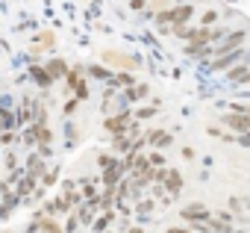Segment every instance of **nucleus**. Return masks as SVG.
Returning <instances> with one entry per match:
<instances>
[{
  "mask_svg": "<svg viewBox=\"0 0 250 233\" xmlns=\"http://www.w3.org/2000/svg\"><path fill=\"white\" fill-rule=\"evenodd\" d=\"M191 15H194V9H191V3H188V6H177V9L159 12L156 18H159L162 24H177V27H183L186 21H191Z\"/></svg>",
  "mask_w": 250,
  "mask_h": 233,
  "instance_id": "1",
  "label": "nucleus"
},
{
  "mask_svg": "<svg viewBox=\"0 0 250 233\" xmlns=\"http://www.w3.org/2000/svg\"><path fill=\"white\" fill-rule=\"evenodd\" d=\"M180 215H183L186 221H191V224H200V221H209V218H212V210L203 207V204H188V207L180 210Z\"/></svg>",
  "mask_w": 250,
  "mask_h": 233,
  "instance_id": "2",
  "label": "nucleus"
},
{
  "mask_svg": "<svg viewBox=\"0 0 250 233\" xmlns=\"http://www.w3.org/2000/svg\"><path fill=\"white\" fill-rule=\"evenodd\" d=\"M159 183H165L168 195H180V189H183V174H180L177 168H165V171H162V180H159Z\"/></svg>",
  "mask_w": 250,
  "mask_h": 233,
  "instance_id": "3",
  "label": "nucleus"
},
{
  "mask_svg": "<svg viewBox=\"0 0 250 233\" xmlns=\"http://www.w3.org/2000/svg\"><path fill=\"white\" fill-rule=\"evenodd\" d=\"M224 124L232 127V130H238V133H250V115H244V112H229V115H224Z\"/></svg>",
  "mask_w": 250,
  "mask_h": 233,
  "instance_id": "4",
  "label": "nucleus"
},
{
  "mask_svg": "<svg viewBox=\"0 0 250 233\" xmlns=\"http://www.w3.org/2000/svg\"><path fill=\"white\" fill-rule=\"evenodd\" d=\"M106 130H112V133H124V130H130V112H121V115H115V118H106Z\"/></svg>",
  "mask_w": 250,
  "mask_h": 233,
  "instance_id": "5",
  "label": "nucleus"
},
{
  "mask_svg": "<svg viewBox=\"0 0 250 233\" xmlns=\"http://www.w3.org/2000/svg\"><path fill=\"white\" fill-rule=\"evenodd\" d=\"M145 142H150L153 148H168V145L174 142V136H171L168 130H153V133H147V136H145Z\"/></svg>",
  "mask_w": 250,
  "mask_h": 233,
  "instance_id": "6",
  "label": "nucleus"
},
{
  "mask_svg": "<svg viewBox=\"0 0 250 233\" xmlns=\"http://www.w3.org/2000/svg\"><path fill=\"white\" fill-rule=\"evenodd\" d=\"M124 171H127V165H124V163H112L109 168H103V183H106V186H115Z\"/></svg>",
  "mask_w": 250,
  "mask_h": 233,
  "instance_id": "7",
  "label": "nucleus"
},
{
  "mask_svg": "<svg viewBox=\"0 0 250 233\" xmlns=\"http://www.w3.org/2000/svg\"><path fill=\"white\" fill-rule=\"evenodd\" d=\"M238 56H241V47H238V50H232V53H227V56H218V59L212 62V71H221V68L235 65V62H238Z\"/></svg>",
  "mask_w": 250,
  "mask_h": 233,
  "instance_id": "8",
  "label": "nucleus"
},
{
  "mask_svg": "<svg viewBox=\"0 0 250 233\" xmlns=\"http://www.w3.org/2000/svg\"><path fill=\"white\" fill-rule=\"evenodd\" d=\"M44 71L50 74V80H56V77H65V74H68V62H65V59H50Z\"/></svg>",
  "mask_w": 250,
  "mask_h": 233,
  "instance_id": "9",
  "label": "nucleus"
},
{
  "mask_svg": "<svg viewBox=\"0 0 250 233\" xmlns=\"http://www.w3.org/2000/svg\"><path fill=\"white\" fill-rule=\"evenodd\" d=\"M103 59H106V62H112V65H124V68H136V62H133L130 56H124V53H115V50H106V53H103Z\"/></svg>",
  "mask_w": 250,
  "mask_h": 233,
  "instance_id": "10",
  "label": "nucleus"
},
{
  "mask_svg": "<svg viewBox=\"0 0 250 233\" xmlns=\"http://www.w3.org/2000/svg\"><path fill=\"white\" fill-rule=\"evenodd\" d=\"M27 171H30V177H42V174H44V160H42L39 154H30V160H27Z\"/></svg>",
  "mask_w": 250,
  "mask_h": 233,
  "instance_id": "11",
  "label": "nucleus"
},
{
  "mask_svg": "<svg viewBox=\"0 0 250 233\" xmlns=\"http://www.w3.org/2000/svg\"><path fill=\"white\" fill-rule=\"evenodd\" d=\"M33 230H42V233H65L53 218H39V221L33 224Z\"/></svg>",
  "mask_w": 250,
  "mask_h": 233,
  "instance_id": "12",
  "label": "nucleus"
},
{
  "mask_svg": "<svg viewBox=\"0 0 250 233\" xmlns=\"http://www.w3.org/2000/svg\"><path fill=\"white\" fill-rule=\"evenodd\" d=\"M53 42H56V36H53V33H39V39H36L33 50H36V53H39V50H50V47H53Z\"/></svg>",
  "mask_w": 250,
  "mask_h": 233,
  "instance_id": "13",
  "label": "nucleus"
},
{
  "mask_svg": "<svg viewBox=\"0 0 250 233\" xmlns=\"http://www.w3.org/2000/svg\"><path fill=\"white\" fill-rule=\"evenodd\" d=\"M229 80H232V83H250V68H247V65H235V68L229 71Z\"/></svg>",
  "mask_w": 250,
  "mask_h": 233,
  "instance_id": "14",
  "label": "nucleus"
},
{
  "mask_svg": "<svg viewBox=\"0 0 250 233\" xmlns=\"http://www.w3.org/2000/svg\"><path fill=\"white\" fill-rule=\"evenodd\" d=\"M124 94H127V100H142V97H147V86H133Z\"/></svg>",
  "mask_w": 250,
  "mask_h": 233,
  "instance_id": "15",
  "label": "nucleus"
},
{
  "mask_svg": "<svg viewBox=\"0 0 250 233\" xmlns=\"http://www.w3.org/2000/svg\"><path fill=\"white\" fill-rule=\"evenodd\" d=\"M33 80H36L39 86H50V83H53V80H50V74H47L44 68H39V65L33 68Z\"/></svg>",
  "mask_w": 250,
  "mask_h": 233,
  "instance_id": "16",
  "label": "nucleus"
},
{
  "mask_svg": "<svg viewBox=\"0 0 250 233\" xmlns=\"http://www.w3.org/2000/svg\"><path fill=\"white\" fill-rule=\"evenodd\" d=\"M112 145H115V151H133V142L124 136V133H121V136H115V142H112Z\"/></svg>",
  "mask_w": 250,
  "mask_h": 233,
  "instance_id": "17",
  "label": "nucleus"
},
{
  "mask_svg": "<svg viewBox=\"0 0 250 233\" xmlns=\"http://www.w3.org/2000/svg\"><path fill=\"white\" fill-rule=\"evenodd\" d=\"M109 221H112V212H103V215H100V218H97V221H94V233H103V230H106V224H109Z\"/></svg>",
  "mask_w": 250,
  "mask_h": 233,
  "instance_id": "18",
  "label": "nucleus"
},
{
  "mask_svg": "<svg viewBox=\"0 0 250 233\" xmlns=\"http://www.w3.org/2000/svg\"><path fill=\"white\" fill-rule=\"evenodd\" d=\"M147 163H150V168H165V157L162 154H150Z\"/></svg>",
  "mask_w": 250,
  "mask_h": 233,
  "instance_id": "19",
  "label": "nucleus"
},
{
  "mask_svg": "<svg viewBox=\"0 0 250 233\" xmlns=\"http://www.w3.org/2000/svg\"><path fill=\"white\" fill-rule=\"evenodd\" d=\"M153 115H156V109H153V106H139L136 118H153Z\"/></svg>",
  "mask_w": 250,
  "mask_h": 233,
  "instance_id": "20",
  "label": "nucleus"
},
{
  "mask_svg": "<svg viewBox=\"0 0 250 233\" xmlns=\"http://www.w3.org/2000/svg\"><path fill=\"white\" fill-rule=\"evenodd\" d=\"M88 74H91V77H100V80H109V71H106V68H100V65H91V68H88Z\"/></svg>",
  "mask_w": 250,
  "mask_h": 233,
  "instance_id": "21",
  "label": "nucleus"
},
{
  "mask_svg": "<svg viewBox=\"0 0 250 233\" xmlns=\"http://www.w3.org/2000/svg\"><path fill=\"white\" fill-rule=\"evenodd\" d=\"M33 189H36V177H27V180H24V183L18 186V192H21V195H27V192H33Z\"/></svg>",
  "mask_w": 250,
  "mask_h": 233,
  "instance_id": "22",
  "label": "nucleus"
},
{
  "mask_svg": "<svg viewBox=\"0 0 250 233\" xmlns=\"http://www.w3.org/2000/svg\"><path fill=\"white\" fill-rule=\"evenodd\" d=\"M209 133L218 136V139H224V142H235V136H229V133H224V130H218V127H209Z\"/></svg>",
  "mask_w": 250,
  "mask_h": 233,
  "instance_id": "23",
  "label": "nucleus"
},
{
  "mask_svg": "<svg viewBox=\"0 0 250 233\" xmlns=\"http://www.w3.org/2000/svg\"><path fill=\"white\" fill-rule=\"evenodd\" d=\"M15 139H18V136H15L12 130H3V133H0V145H12Z\"/></svg>",
  "mask_w": 250,
  "mask_h": 233,
  "instance_id": "24",
  "label": "nucleus"
},
{
  "mask_svg": "<svg viewBox=\"0 0 250 233\" xmlns=\"http://www.w3.org/2000/svg\"><path fill=\"white\" fill-rule=\"evenodd\" d=\"M115 83H118V86H133V77H130V74H118Z\"/></svg>",
  "mask_w": 250,
  "mask_h": 233,
  "instance_id": "25",
  "label": "nucleus"
},
{
  "mask_svg": "<svg viewBox=\"0 0 250 233\" xmlns=\"http://www.w3.org/2000/svg\"><path fill=\"white\" fill-rule=\"evenodd\" d=\"M212 21H218V12H206L200 24H203V27H212Z\"/></svg>",
  "mask_w": 250,
  "mask_h": 233,
  "instance_id": "26",
  "label": "nucleus"
},
{
  "mask_svg": "<svg viewBox=\"0 0 250 233\" xmlns=\"http://www.w3.org/2000/svg\"><path fill=\"white\" fill-rule=\"evenodd\" d=\"M21 142H24V145H36V130H27Z\"/></svg>",
  "mask_w": 250,
  "mask_h": 233,
  "instance_id": "27",
  "label": "nucleus"
},
{
  "mask_svg": "<svg viewBox=\"0 0 250 233\" xmlns=\"http://www.w3.org/2000/svg\"><path fill=\"white\" fill-rule=\"evenodd\" d=\"M136 210H139V212H150V210H153V201H139Z\"/></svg>",
  "mask_w": 250,
  "mask_h": 233,
  "instance_id": "28",
  "label": "nucleus"
},
{
  "mask_svg": "<svg viewBox=\"0 0 250 233\" xmlns=\"http://www.w3.org/2000/svg\"><path fill=\"white\" fill-rule=\"evenodd\" d=\"M183 157H186V160H194L197 154H194V148H188V145H186V148H183Z\"/></svg>",
  "mask_w": 250,
  "mask_h": 233,
  "instance_id": "29",
  "label": "nucleus"
},
{
  "mask_svg": "<svg viewBox=\"0 0 250 233\" xmlns=\"http://www.w3.org/2000/svg\"><path fill=\"white\" fill-rule=\"evenodd\" d=\"M235 142H241V145H244V148H250V133H241V136H238V139H235Z\"/></svg>",
  "mask_w": 250,
  "mask_h": 233,
  "instance_id": "30",
  "label": "nucleus"
},
{
  "mask_svg": "<svg viewBox=\"0 0 250 233\" xmlns=\"http://www.w3.org/2000/svg\"><path fill=\"white\" fill-rule=\"evenodd\" d=\"M165 233H194L191 227H171V230H165Z\"/></svg>",
  "mask_w": 250,
  "mask_h": 233,
  "instance_id": "31",
  "label": "nucleus"
},
{
  "mask_svg": "<svg viewBox=\"0 0 250 233\" xmlns=\"http://www.w3.org/2000/svg\"><path fill=\"white\" fill-rule=\"evenodd\" d=\"M77 227H80V221H77V215H74V218H71V221H68V233H74V230H77Z\"/></svg>",
  "mask_w": 250,
  "mask_h": 233,
  "instance_id": "32",
  "label": "nucleus"
},
{
  "mask_svg": "<svg viewBox=\"0 0 250 233\" xmlns=\"http://www.w3.org/2000/svg\"><path fill=\"white\" fill-rule=\"evenodd\" d=\"M145 3H147V0H133L130 6H133V9H145Z\"/></svg>",
  "mask_w": 250,
  "mask_h": 233,
  "instance_id": "33",
  "label": "nucleus"
},
{
  "mask_svg": "<svg viewBox=\"0 0 250 233\" xmlns=\"http://www.w3.org/2000/svg\"><path fill=\"white\" fill-rule=\"evenodd\" d=\"M130 233H145V230H142V227H133V230H130Z\"/></svg>",
  "mask_w": 250,
  "mask_h": 233,
  "instance_id": "34",
  "label": "nucleus"
}]
</instances>
